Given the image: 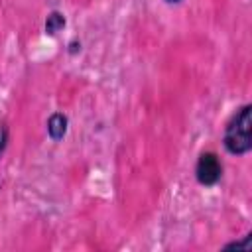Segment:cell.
<instances>
[{"label":"cell","instance_id":"7","mask_svg":"<svg viewBox=\"0 0 252 252\" xmlns=\"http://www.w3.org/2000/svg\"><path fill=\"white\" fill-rule=\"evenodd\" d=\"M167 2H173L175 4V2H181V0H167Z\"/></svg>","mask_w":252,"mask_h":252},{"label":"cell","instance_id":"2","mask_svg":"<svg viewBox=\"0 0 252 252\" xmlns=\"http://www.w3.org/2000/svg\"><path fill=\"white\" fill-rule=\"evenodd\" d=\"M195 175H197V181L201 185H215L222 175V165H220L217 154H213V152L201 154L197 159Z\"/></svg>","mask_w":252,"mask_h":252},{"label":"cell","instance_id":"4","mask_svg":"<svg viewBox=\"0 0 252 252\" xmlns=\"http://www.w3.org/2000/svg\"><path fill=\"white\" fill-rule=\"evenodd\" d=\"M63 26H65V16L59 14V12H51L47 16V20H45V32L49 35H55Z\"/></svg>","mask_w":252,"mask_h":252},{"label":"cell","instance_id":"6","mask_svg":"<svg viewBox=\"0 0 252 252\" xmlns=\"http://www.w3.org/2000/svg\"><path fill=\"white\" fill-rule=\"evenodd\" d=\"M6 142H8V130H6V126H0V156L6 150Z\"/></svg>","mask_w":252,"mask_h":252},{"label":"cell","instance_id":"3","mask_svg":"<svg viewBox=\"0 0 252 252\" xmlns=\"http://www.w3.org/2000/svg\"><path fill=\"white\" fill-rule=\"evenodd\" d=\"M47 132L51 136V140H61L65 134H67V116L61 114V112H55L49 116L47 120Z\"/></svg>","mask_w":252,"mask_h":252},{"label":"cell","instance_id":"1","mask_svg":"<svg viewBox=\"0 0 252 252\" xmlns=\"http://www.w3.org/2000/svg\"><path fill=\"white\" fill-rule=\"evenodd\" d=\"M224 148L234 156H242L250 152L252 148V106L250 104L242 106L228 122L224 130Z\"/></svg>","mask_w":252,"mask_h":252},{"label":"cell","instance_id":"5","mask_svg":"<svg viewBox=\"0 0 252 252\" xmlns=\"http://www.w3.org/2000/svg\"><path fill=\"white\" fill-rule=\"evenodd\" d=\"M226 250H250V234L248 236H244V240H240V242H230V244H226L224 246Z\"/></svg>","mask_w":252,"mask_h":252}]
</instances>
